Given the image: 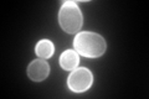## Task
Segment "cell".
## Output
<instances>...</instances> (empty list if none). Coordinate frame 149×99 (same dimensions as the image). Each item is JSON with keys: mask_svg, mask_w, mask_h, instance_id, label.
<instances>
[{"mask_svg": "<svg viewBox=\"0 0 149 99\" xmlns=\"http://www.w3.org/2000/svg\"><path fill=\"white\" fill-rule=\"evenodd\" d=\"M80 63V57L74 50H66L60 57V64L66 71H73Z\"/></svg>", "mask_w": 149, "mask_h": 99, "instance_id": "cell-5", "label": "cell"}, {"mask_svg": "<svg viewBox=\"0 0 149 99\" xmlns=\"http://www.w3.org/2000/svg\"><path fill=\"white\" fill-rule=\"evenodd\" d=\"M74 51L88 58L101 57L106 52V40L98 34L90 31L78 32L73 40Z\"/></svg>", "mask_w": 149, "mask_h": 99, "instance_id": "cell-1", "label": "cell"}, {"mask_svg": "<svg viewBox=\"0 0 149 99\" xmlns=\"http://www.w3.org/2000/svg\"><path fill=\"white\" fill-rule=\"evenodd\" d=\"M58 22L67 34H76L81 30L83 17L80 8L74 1H66L58 12Z\"/></svg>", "mask_w": 149, "mask_h": 99, "instance_id": "cell-2", "label": "cell"}, {"mask_svg": "<svg viewBox=\"0 0 149 99\" xmlns=\"http://www.w3.org/2000/svg\"><path fill=\"white\" fill-rule=\"evenodd\" d=\"M93 82V76L90 69L85 67L74 68L67 79V86L74 93H82L90 89Z\"/></svg>", "mask_w": 149, "mask_h": 99, "instance_id": "cell-3", "label": "cell"}, {"mask_svg": "<svg viewBox=\"0 0 149 99\" xmlns=\"http://www.w3.org/2000/svg\"><path fill=\"white\" fill-rule=\"evenodd\" d=\"M35 52L37 55V57L42 60H47L55 52V45L50 40H40L35 47Z\"/></svg>", "mask_w": 149, "mask_h": 99, "instance_id": "cell-6", "label": "cell"}, {"mask_svg": "<svg viewBox=\"0 0 149 99\" xmlns=\"http://www.w3.org/2000/svg\"><path fill=\"white\" fill-rule=\"evenodd\" d=\"M50 73V66L46 62V60H35L29 64L27 67V76L31 81L34 82H41L47 78Z\"/></svg>", "mask_w": 149, "mask_h": 99, "instance_id": "cell-4", "label": "cell"}]
</instances>
